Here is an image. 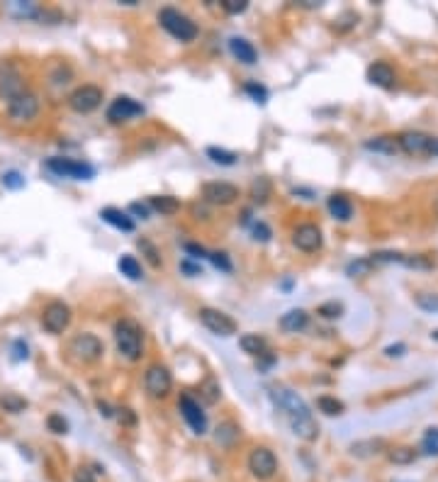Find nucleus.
Listing matches in <instances>:
<instances>
[{"label": "nucleus", "instance_id": "1", "mask_svg": "<svg viewBox=\"0 0 438 482\" xmlns=\"http://www.w3.org/2000/svg\"><path fill=\"white\" fill-rule=\"evenodd\" d=\"M271 400L275 402L277 409L285 411L295 436L302 438V441H307V443L317 441L319 424L314 421L312 411H309V407L304 405V400L298 395V392L287 390V387H282V385H275V387H271Z\"/></svg>", "mask_w": 438, "mask_h": 482}, {"label": "nucleus", "instance_id": "2", "mask_svg": "<svg viewBox=\"0 0 438 482\" xmlns=\"http://www.w3.org/2000/svg\"><path fill=\"white\" fill-rule=\"evenodd\" d=\"M115 344L127 360H139L144 355V329L134 319H120L115 324Z\"/></svg>", "mask_w": 438, "mask_h": 482}, {"label": "nucleus", "instance_id": "3", "mask_svg": "<svg viewBox=\"0 0 438 482\" xmlns=\"http://www.w3.org/2000/svg\"><path fill=\"white\" fill-rule=\"evenodd\" d=\"M69 358H73L81 366H91V363H98L105 353V344L98 339L91 331H81L73 339L69 341Z\"/></svg>", "mask_w": 438, "mask_h": 482}, {"label": "nucleus", "instance_id": "4", "mask_svg": "<svg viewBox=\"0 0 438 482\" xmlns=\"http://www.w3.org/2000/svg\"><path fill=\"white\" fill-rule=\"evenodd\" d=\"M158 22H161V27L173 37V39L185 41V44L188 41H195L197 32H200L195 22H192L185 12L176 10V8H161V12H158Z\"/></svg>", "mask_w": 438, "mask_h": 482}, {"label": "nucleus", "instance_id": "5", "mask_svg": "<svg viewBox=\"0 0 438 482\" xmlns=\"http://www.w3.org/2000/svg\"><path fill=\"white\" fill-rule=\"evenodd\" d=\"M8 122L10 124H32L39 117L42 100L32 91L20 93L17 98L8 100Z\"/></svg>", "mask_w": 438, "mask_h": 482}, {"label": "nucleus", "instance_id": "6", "mask_svg": "<svg viewBox=\"0 0 438 482\" xmlns=\"http://www.w3.org/2000/svg\"><path fill=\"white\" fill-rule=\"evenodd\" d=\"M144 390L154 400H166L173 390V376L163 363H152L144 373Z\"/></svg>", "mask_w": 438, "mask_h": 482}, {"label": "nucleus", "instance_id": "7", "mask_svg": "<svg viewBox=\"0 0 438 482\" xmlns=\"http://www.w3.org/2000/svg\"><path fill=\"white\" fill-rule=\"evenodd\" d=\"M102 98H105V93H102L100 86H95V83H86V86H78L76 91L69 95V107L73 112H78V115H91V112H95L98 107L102 105Z\"/></svg>", "mask_w": 438, "mask_h": 482}, {"label": "nucleus", "instance_id": "8", "mask_svg": "<svg viewBox=\"0 0 438 482\" xmlns=\"http://www.w3.org/2000/svg\"><path fill=\"white\" fill-rule=\"evenodd\" d=\"M397 142L399 151L407 156H438V137H428L423 132H402Z\"/></svg>", "mask_w": 438, "mask_h": 482}, {"label": "nucleus", "instance_id": "9", "mask_svg": "<svg viewBox=\"0 0 438 482\" xmlns=\"http://www.w3.org/2000/svg\"><path fill=\"white\" fill-rule=\"evenodd\" d=\"M71 319H73L71 307L66 305V302H61V299L49 302V305L44 307V312H42V326H44V331H49V334H54V336L64 334L71 326Z\"/></svg>", "mask_w": 438, "mask_h": 482}, {"label": "nucleus", "instance_id": "10", "mask_svg": "<svg viewBox=\"0 0 438 482\" xmlns=\"http://www.w3.org/2000/svg\"><path fill=\"white\" fill-rule=\"evenodd\" d=\"M197 315H200L202 326H205L207 331H212L215 336H234L239 331L237 319H232V317H229L227 312H222V310H215V307H202Z\"/></svg>", "mask_w": 438, "mask_h": 482}, {"label": "nucleus", "instance_id": "11", "mask_svg": "<svg viewBox=\"0 0 438 482\" xmlns=\"http://www.w3.org/2000/svg\"><path fill=\"white\" fill-rule=\"evenodd\" d=\"M46 168L51 173L61 178H73V180H91L95 176V168L91 163H83V161H76V158H61V156H54L46 161Z\"/></svg>", "mask_w": 438, "mask_h": 482}, {"label": "nucleus", "instance_id": "12", "mask_svg": "<svg viewBox=\"0 0 438 482\" xmlns=\"http://www.w3.org/2000/svg\"><path fill=\"white\" fill-rule=\"evenodd\" d=\"M25 91V78H22L20 68L8 59H0V98L8 102Z\"/></svg>", "mask_w": 438, "mask_h": 482}, {"label": "nucleus", "instance_id": "13", "mask_svg": "<svg viewBox=\"0 0 438 482\" xmlns=\"http://www.w3.org/2000/svg\"><path fill=\"white\" fill-rule=\"evenodd\" d=\"M322 244H324V237L317 224L304 222L292 229V246L300 249L302 254H317V251L322 249Z\"/></svg>", "mask_w": 438, "mask_h": 482}, {"label": "nucleus", "instance_id": "14", "mask_svg": "<svg viewBox=\"0 0 438 482\" xmlns=\"http://www.w3.org/2000/svg\"><path fill=\"white\" fill-rule=\"evenodd\" d=\"M248 470L256 480H271L277 472V458L271 448L256 446L248 456Z\"/></svg>", "mask_w": 438, "mask_h": 482}, {"label": "nucleus", "instance_id": "15", "mask_svg": "<svg viewBox=\"0 0 438 482\" xmlns=\"http://www.w3.org/2000/svg\"><path fill=\"white\" fill-rule=\"evenodd\" d=\"M202 198L210 205H219V207H227V205H234L241 193H239L237 185L224 183V180H212V183L202 185Z\"/></svg>", "mask_w": 438, "mask_h": 482}, {"label": "nucleus", "instance_id": "16", "mask_svg": "<svg viewBox=\"0 0 438 482\" xmlns=\"http://www.w3.org/2000/svg\"><path fill=\"white\" fill-rule=\"evenodd\" d=\"M144 115V105L136 102L134 98L129 95H120L112 100V105L107 107V120L112 124H122V122H129L134 117H141Z\"/></svg>", "mask_w": 438, "mask_h": 482}, {"label": "nucleus", "instance_id": "17", "mask_svg": "<svg viewBox=\"0 0 438 482\" xmlns=\"http://www.w3.org/2000/svg\"><path fill=\"white\" fill-rule=\"evenodd\" d=\"M178 409H181L183 419H185V424L192 429V434H197V436H202V434L207 432V416L205 411H202V407L197 405L195 400H192L190 395H183L181 402H178Z\"/></svg>", "mask_w": 438, "mask_h": 482}, {"label": "nucleus", "instance_id": "18", "mask_svg": "<svg viewBox=\"0 0 438 482\" xmlns=\"http://www.w3.org/2000/svg\"><path fill=\"white\" fill-rule=\"evenodd\" d=\"M368 81L380 88H392L397 76H394V68L387 62H375L368 66Z\"/></svg>", "mask_w": 438, "mask_h": 482}, {"label": "nucleus", "instance_id": "19", "mask_svg": "<svg viewBox=\"0 0 438 482\" xmlns=\"http://www.w3.org/2000/svg\"><path fill=\"white\" fill-rule=\"evenodd\" d=\"M229 51L234 54V59H237V62L246 64V66H253V64H256V59H258L253 44L244 39V37H232V39H229Z\"/></svg>", "mask_w": 438, "mask_h": 482}, {"label": "nucleus", "instance_id": "20", "mask_svg": "<svg viewBox=\"0 0 438 482\" xmlns=\"http://www.w3.org/2000/svg\"><path fill=\"white\" fill-rule=\"evenodd\" d=\"M100 217H102V222H107L110 227L120 229V232H134V219H131L127 212H122V210H117V207H102L100 210Z\"/></svg>", "mask_w": 438, "mask_h": 482}, {"label": "nucleus", "instance_id": "21", "mask_svg": "<svg viewBox=\"0 0 438 482\" xmlns=\"http://www.w3.org/2000/svg\"><path fill=\"white\" fill-rule=\"evenodd\" d=\"M387 448L385 438H363V441H356L351 443V453L356 458H370V456H378Z\"/></svg>", "mask_w": 438, "mask_h": 482}, {"label": "nucleus", "instance_id": "22", "mask_svg": "<svg viewBox=\"0 0 438 482\" xmlns=\"http://www.w3.org/2000/svg\"><path fill=\"white\" fill-rule=\"evenodd\" d=\"M309 322V315L304 310H290L280 317V329L287 331V334H298L307 326Z\"/></svg>", "mask_w": 438, "mask_h": 482}, {"label": "nucleus", "instance_id": "23", "mask_svg": "<svg viewBox=\"0 0 438 482\" xmlns=\"http://www.w3.org/2000/svg\"><path fill=\"white\" fill-rule=\"evenodd\" d=\"M365 149L375 154H385V156H394V154H399V142H397V137L383 134V137L368 139V142H365Z\"/></svg>", "mask_w": 438, "mask_h": 482}, {"label": "nucleus", "instance_id": "24", "mask_svg": "<svg viewBox=\"0 0 438 482\" xmlns=\"http://www.w3.org/2000/svg\"><path fill=\"white\" fill-rule=\"evenodd\" d=\"M329 207V214H331L334 219H338V222H348V219L353 217V205L348 198H343V195H331L327 203Z\"/></svg>", "mask_w": 438, "mask_h": 482}, {"label": "nucleus", "instance_id": "25", "mask_svg": "<svg viewBox=\"0 0 438 482\" xmlns=\"http://www.w3.org/2000/svg\"><path fill=\"white\" fill-rule=\"evenodd\" d=\"M239 436H241V429H239L234 421H222V424L215 429V441L224 448L234 446V443L239 441Z\"/></svg>", "mask_w": 438, "mask_h": 482}, {"label": "nucleus", "instance_id": "26", "mask_svg": "<svg viewBox=\"0 0 438 482\" xmlns=\"http://www.w3.org/2000/svg\"><path fill=\"white\" fill-rule=\"evenodd\" d=\"M239 346H241V351L248 355H266L268 353V341L263 339L261 334H244L241 339H239Z\"/></svg>", "mask_w": 438, "mask_h": 482}, {"label": "nucleus", "instance_id": "27", "mask_svg": "<svg viewBox=\"0 0 438 482\" xmlns=\"http://www.w3.org/2000/svg\"><path fill=\"white\" fill-rule=\"evenodd\" d=\"M271 193H273V183L266 176L256 178V180L251 183V200L256 205H266L268 198H271Z\"/></svg>", "mask_w": 438, "mask_h": 482}, {"label": "nucleus", "instance_id": "28", "mask_svg": "<svg viewBox=\"0 0 438 482\" xmlns=\"http://www.w3.org/2000/svg\"><path fill=\"white\" fill-rule=\"evenodd\" d=\"M117 268H120V273H122V275H127V278H129V280H141V278H144V273H141L139 261H136L134 256H129V254L120 256V261H117Z\"/></svg>", "mask_w": 438, "mask_h": 482}, {"label": "nucleus", "instance_id": "29", "mask_svg": "<svg viewBox=\"0 0 438 482\" xmlns=\"http://www.w3.org/2000/svg\"><path fill=\"white\" fill-rule=\"evenodd\" d=\"M149 205L161 214H176L181 210V200L173 198V195H156V198L149 200Z\"/></svg>", "mask_w": 438, "mask_h": 482}, {"label": "nucleus", "instance_id": "30", "mask_svg": "<svg viewBox=\"0 0 438 482\" xmlns=\"http://www.w3.org/2000/svg\"><path fill=\"white\" fill-rule=\"evenodd\" d=\"M317 407H319V411H324L327 416H341L343 411H346V405H343L341 400H336V397H331V395H319L317 397Z\"/></svg>", "mask_w": 438, "mask_h": 482}, {"label": "nucleus", "instance_id": "31", "mask_svg": "<svg viewBox=\"0 0 438 482\" xmlns=\"http://www.w3.org/2000/svg\"><path fill=\"white\" fill-rule=\"evenodd\" d=\"M0 407L6 411H10V414H20V411L27 409V400L17 395V392H6V395L0 397Z\"/></svg>", "mask_w": 438, "mask_h": 482}, {"label": "nucleus", "instance_id": "32", "mask_svg": "<svg viewBox=\"0 0 438 482\" xmlns=\"http://www.w3.org/2000/svg\"><path fill=\"white\" fill-rule=\"evenodd\" d=\"M205 154L212 163H219V166H234L239 158L234 151H227V149H219V147H207Z\"/></svg>", "mask_w": 438, "mask_h": 482}, {"label": "nucleus", "instance_id": "33", "mask_svg": "<svg viewBox=\"0 0 438 482\" xmlns=\"http://www.w3.org/2000/svg\"><path fill=\"white\" fill-rule=\"evenodd\" d=\"M414 305L426 315H438V293H419L414 297Z\"/></svg>", "mask_w": 438, "mask_h": 482}, {"label": "nucleus", "instance_id": "34", "mask_svg": "<svg viewBox=\"0 0 438 482\" xmlns=\"http://www.w3.org/2000/svg\"><path fill=\"white\" fill-rule=\"evenodd\" d=\"M136 246L141 249V254H144V259L149 261V263L154 266V268H161L163 261H161V254H158L156 246L149 241V239H136Z\"/></svg>", "mask_w": 438, "mask_h": 482}, {"label": "nucleus", "instance_id": "35", "mask_svg": "<svg viewBox=\"0 0 438 482\" xmlns=\"http://www.w3.org/2000/svg\"><path fill=\"white\" fill-rule=\"evenodd\" d=\"M8 12H10L12 17H20V20H25V17H37L39 8H37L35 3H22V0H15V3H8Z\"/></svg>", "mask_w": 438, "mask_h": 482}, {"label": "nucleus", "instance_id": "36", "mask_svg": "<svg viewBox=\"0 0 438 482\" xmlns=\"http://www.w3.org/2000/svg\"><path fill=\"white\" fill-rule=\"evenodd\" d=\"M200 395L205 397L207 405H217L219 397H222V387H219V382H217L215 378H207V380L200 385Z\"/></svg>", "mask_w": 438, "mask_h": 482}, {"label": "nucleus", "instance_id": "37", "mask_svg": "<svg viewBox=\"0 0 438 482\" xmlns=\"http://www.w3.org/2000/svg\"><path fill=\"white\" fill-rule=\"evenodd\" d=\"M387 458L394 463V465H409V463L417 461V451L414 448H407V446H399V448H392L387 453Z\"/></svg>", "mask_w": 438, "mask_h": 482}, {"label": "nucleus", "instance_id": "38", "mask_svg": "<svg viewBox=\"0 0 438 482\" xmlns=\"http://www.w3.org/2000/svg\"><path fill=\"white\" fill-rule=\"evenodd\" d=\"M373 261L370 259H358V261H351V263L346 266V275H351V278H363V275H370V270H373Z\"/></svg>", "mask_w": 438, "mask_h": 482}, {"label": "nucleus", "instance_id": "39", "mask_svg": "<svg viewBox=\"0 0 438 482\" xmlns=\"http://www.w3.org/2000/svg\"><path fill=\"white\" fill-rule=\"evenodd\" d=\"M317 315L324 317V319H338V317L343 315V305L336 302V299H329V302H322V305L317 307Z\"/></svg>", "mask_w": 438, "mask_h": 482}, {"label": "nucleus", "instance_id": "40", "mask_svg": "<svg viewBox=\"0 0 438 482\" xmlns=\"http://www.w3.org/2000/svg\"><path fill=\"white\" fill-rule=\"evenodd\" d=\"M3 185H6L8 190H20V188H25V178H22L20 171H8V173H3Z\"/></svg>", "mask_w": 438, "mask_h": 482}, {"label": "nucleus", "instance_id": "41", "mask_svg": "<svg viewBox=\"0 0 438 482\" xmlns=\"http://www.w3.org/2000/svg\"><path fill=\"white\" fill-rule=\"evenodd\" d=\"M46 427H49V432H54V434H66L69 432V421H66L61 414H56V411H51V414L46 416Z\"/></svg>", "mask_w": 438, "mask_h": 482}, {"label": "nucleus", "instance_id": "42", "mask_svg": "<svg viewBox=\"0 0 438 482\" xmlns=\"http://www.w3.org/2000/svg\"><path fill=\"white\" fill-rule=\"evenodd\" d=\"M222 8L229 15H241V12H246L248 0H222Z\"/></svg>", "mask_w": 438, "mask_h": 482}, {"label": "nucleus", "instance_id": "43", "mask_svg": "<svg viewBox=\"0 0 438 482\" xmlns=\"http://www.w3.org/2000/svg\"><path fill=\"white\" fill-rule=\"evenodd\" d=\"M244 91H246L256 102H261V105L268 100V91L263 86H258V83H246V86H244Z\"/></svg>", "mask_w": 438, "mask_h": 482}, {"label": "nucleus", "instance_id": "44", "mask_svg": "<svg viewBox=\"0 0 438 482\" xmlns=\"http://www.w3.org/2000/svg\"><path fill=\"white\" fill-rule=\"evenodd\" d=\"M30 358V349H27V344L22 339H17L15 344H12V360H27Z\"/></svg>", "mask_w": 438, "mask_h": 482}, {"label": "nucleus", "instance_id": "45", "mask_svg": "<svg viewBox=\"0 0 438 482\" xmlns=\"http://www.w3.org/2000/svg\"><path fill=\"white\" fill-rule=\"evenodd\" d=\"M210 261L222 270H232V261L227 259V254H210Z\"/></svg>", "mask_w": 438, "mask_h": 482}, {"label": "nucleus", "instance_id": "46", "mask_svg": "<svg viewBox=\"0 0 438 482\" xmlns=\"http://www.w3.org/2000/svg\"><path fill=\"white\" fill-rule=\"evenodd\" d=\"M253 239H256V241H268V239H271V229L263 222H258L256 227H253Z\"/></svg>", "mask_w": 438, "mask_h": 482}, {"label": "nucleus", "instance_id": "47", "mask_svg": "<svg viewBox=\"0 0 438 482\" xmlns=\"http://www.w3.org/2000/svg\"><path fill=\"white\" fill-rule=\"evenodd\" d=\"M404 353H407V346L404 344H392L385 349V355H387V358H402Z\"/></svg>", "mask_w": 438, "mask_h": 482}, {"label": "nucleus", "instance_id": "48", "mask_svg": "<svg viewBox=\"0 0 438 482\" xmlns=\"http://www.w3.org/2000/svg\"><path fill=\"white\" fill-rule=\"evenodd\" d=\"M73 482H95V477H93V472L88 467H78L76 475H73Z\"/></svg>", "mask_w": 438, "mask_h": 482}, {"label": "nucleus", "instance_id": "49", "mask_svg": "<svg viewBox=\"0 0 438 482\" xmlns=\"http://www.w3.org/2000/svg\"><path fill=\"white\" fill-rule=\"evenodd\" d=\"M117 411H120V421H125V424H129V427H134V424H136L134 411L127 409V407H122V409H117Z\"/></svg>", "mask_w": 438, "mask_h": 482}, {"label": "nucleus", "instance_id": "50", "mask_svg": "<svg viewBox=\"0 0 438 482\" xmlns=\"http://www.w3.org/2000/svg\"><path fill=\"white\" fill-rule=\"evenodd\" d=\"M185 251L195 256V259H210V256H207V251L202 249V246H197V244H185Z\"/></svg>", "mask_w": 438, "mask_h": 482}, {"label": "nucleus", "instance_id": "51", "mask_svg": "<svg viewBox=\"0 0 438 482\" xmlns=\"http://www.w3.org/2000/svg\"><path fill=\"white\" fill-rule=\"evenodd\" d=\"M129 210L134 214H139L141 219H149V207H146V205H141V203H131L129 205Z\"/></svg>", "mask_w": 438, "mask_h": 482}, {"label": "nucleus", "instance_id": "52", "mask_svg": "<svg viewBox=\"0 0 438 482\" xmlns=\"http://www.w3.org/2000/svg\"><path fill=\"white\" fill-rule=\"evenodd\" d=\"M423 448H426L428 456H438V443H433V441H423Z\"/></svg>", "mask_w": 438, "mask_h": 482}, {"label": "nucleus", "instance_id": "53", "mask_svg": "<svg viewBox=\"0 0 438 482\" xmlns=\"http://www.w3.org/2000/svg\"><path fill=\"white\" fill-rule=\"evenodd\" d=\"M181 268L185 270V273H190V275H202V270L197 268V266H192V263H183Z\"/></svg>", "mask_w": 438, "mask_h": 482}, {"label": "nucleus", "instance_id": "54", "mask_svg": "<svg viewBox=\"0 0 438 482\" xmlns=\"http://www.w3.org/2000/svg\"><path fill=\"white\" fill-rule=\"evenodd\" d=\"M426 441H433V443H438V429H428V434H426Z\"/></svg>", "mask_w": 438, "mask_h": 482}, {"label": "nucleus", "instance_id": "55", "mask_svg": "<svg viewBox=\"0 0 438 482\" xmlns=\"http://www.w3.org/2000/svg\"><path fill=\"white\" fill-rule=\"evenodd\" d=\"M431 336H433V339H436V341H438V329H436V331H433V334H431Z\"/></svg>", "mask_w": 438, "mask_h": 482}, {"label": "nucleus", "instance_id": "56", "mask_svg": "<svg viewBox=\"0 0 438 482\" xmlns=\"http://www.w3.org/2000/svg\"><path fill=\"white\" fill-rule=\"evenodd\" d=\"M433 207H436V214H438V198H436V205H433Z\"/></svg>", "mask_w": 438, "mask_h": 482}]
</instances>
